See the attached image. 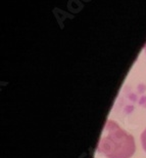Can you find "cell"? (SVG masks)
Listing matches in <instances>:
<instances>
[{"mask_svg": "<svg viewBox=\"0 0 146 158\" xmlns=\"http://www.w3.org/2000/svg\"><path fill=\"white\" fill-rule=\"evenodd\" d=\"M144 49H145V53H146V45H145V48Z\"/></svg>", "mask_w": 146, "mask_h": 158, "instance_id": "3", "label": "cell"}, {"mask_svg": "<svg viewBox=\"0 0 146 158\" xmlns=\"http://www.w3.org/2000/svg\"><path fill=\"white\" fill-rule=\"evenodd\" d=\"M135 149L134 138L115 121L107 120L97 145L98 152L107 158H130Z\"/></svg>", "mask_w": 146, "mask_h": 158, "instance_id": "1", "label": "cell"}, {"mask_svg": "<svg viewBox=\"0 0 146 158\" xmlns=\"http://www.w3.org/2000/svg\"><path fill=\"white\" fill-rule=\"evenodd\" d=\"M140 139H141V144H142V147H143L144 151L146 152V129H145V131L141 134Z\"/></svg>", "mask_w": 146, "mask_h": 158, "instance_id": "2", "label": "cell"}]
</instances>
